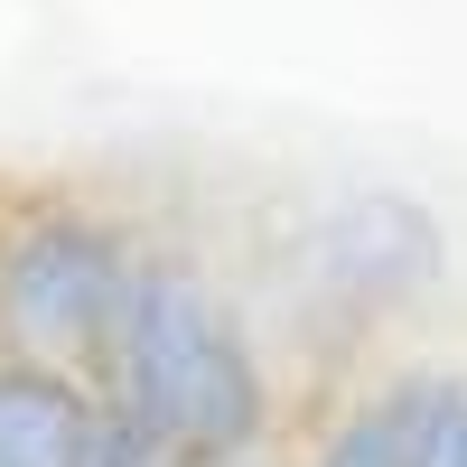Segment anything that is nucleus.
<instances>
[{"mask_svg":"<svg viewBox=\"0 0 467 467\" xmlns=\"http://www.w3.org/2000/svg\"><path fill=\"white\" fill-rule=\"evenodd\" d=\"M458 393H467L458 365H383L318 411L299 467H440Z\"/></svg>","mask_w":467,"mask_h":467,"instance_id":"20e7f679","label":"nucleus"},{"mask_svg":"<svg viewBox=\"0 0 467 467\" xmlns=\"http://www.w3.org/2000/svg\"><path fill=\"white\" fill-rule=\"evenodd\" d=\"M150 234L75 187H10L0 197V356L94 383L112 327L131 308Z\"/></svg>","mask_w":467,"mask_h":467,"instance_id":"f03ea898","label":"nucleus"},{"mask_svg":"<svg viewBox=\"0 0 467 467\" xmlns=\"http://www.w3.org/2000/svg\"><path fill=\"white\" fill-rule=\"evenodd\" d=\"M140 467H160V458H140ZM253 467H281V458H253Z\"/></svg>","mask_w":467,"mask_h":467,"instance_id":"0eeeda50","label":"nucleus"},{"mask_svg":"<svg viewBox=\"0 0 467 467\" xmlns=\"http://www.w3.org/2000/svg\"><path fill=\"white\" fill-rule=\"evenodd\" d=\"M94 431H103V402L85 383L0 356V467H85Z\"/></svg>","mask_w":467,"mask_h":467,"instance_id":"39448f33","label":"nucleus"},{"mask_svg":"<svg viewBox=\"0 0 467 467\" xmlns=\"http://www.w3.org/2000/svg\"><path fill=\"white\" fill-rule=\"evenodd\" d=\"M449 271V234L431 206H411L402 187H346L290 244V308L299 337L356 346L374 327H393L402 308H420Z\"/></svg>","mask_w":467,"mask_h":467,"instance_id":"7ed1b4c3","label":"nucleus"},{"mask_svg":"<svg viewBox=\"0 0 467 467\" xmlns=\"http://www.w3.org/2000/svg\"><path fill=\"white\" fill-rule=\"evenodd\" d=\"M85 393L160 467H253L281 440V365L262 318L178 244H150Z\"/></svg>","mask_w":467,"mask_h":467,"instance_id":"f257e3e1","label":"nucleus"},{"mask_svg":"<svg viewBox=\"0 0 467 467\" xmlns=\"http://www.w3.org/2000/svg\"><path fill=\"white\" fill-rule=\"evenodd\" d=\"M440 467H467V393H458V411H449V440H440Z\"/></svg>","mask_w":467,"mask_h":467,"instance_id":"423d86ee","label":"nucleus"}]
</instances>
